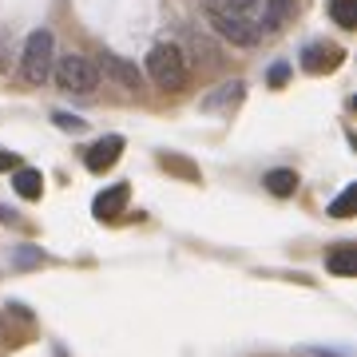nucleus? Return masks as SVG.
<instances>
[{
  "label": "nucleus",
  "mask_w": 357,
  "mask_h": 357,
  "mask_svg": "<svg viewBox=\"0 0 357 357\" xmlns=\"http://www.w3.org/2000/svg\"><path fill=\"white\" fill-rule=\"evenodd\" d=\"M326 270L337 274V278H354L357 274V246L354 243H337L330 255H326Z\"/></svg>",
  "instance_id": "nucleus-11"
},
{
  "label": "nucleus",
  "mask_w": 357,
  "mask_h": 357,
  "mask_svg": "<svg viewBox=\"0 0 357 357\" xmlns=\"http://www.w3.org/2000/svg\"><path fill=\"white\" fill-rule=\"evenodd\" d=\"M36 262H40V250H32V246L16 250V266H36Z\"/></svg>",
  "instance_id": "nucleus-19"
},
{
  "label": "nucleus",
  "mask_w": 357,
  "mask_h": 357,
  "mask_svg": "<svg viewBox=\"0 0 357 357\" xmlns=\"http://www.w3.org/2000/svg\"><path fill=\"white\" fill-rule=\"evenodd\" d=\"M56 84L64 91H96V84H100V64L88 60V56L68 52L64 60H56Z\"/></svg>",
  "instance_id": "nucleus-4"
},
{
  "label": "nucleus",
  "mask_w": 357,
  "mask_h": 357,
  "mask_svg": "<svg viewBox=\"0 0 357 357\" xmlns=\"http://www.w3.org/2000/svg\"><path fill=\"white\" fill-rule=\"evenodd\" d=\"M128 195H131L128 183H115V187L100 191V195H96V203H91V215H96V218H115V215H123V206H128Z\"/></svg>",
  "instance_id": "nucleus-7"
},
{
  "label": "nucleus",
  "mask_w": 357,
  "mask_h": 357,
  "mask_svg": "<svg viewBox=\"0 0 357 357\" xmlns=\"http://www.w3.org/2000/svg\"><path fill=\"white\" fill-rule=\"evenodd\" d=\"M206 20H211V28H215L222 40H230V44H238V48H255L258 44V24H250L246 16H234L227 13V8H218V0H211L206 4Z\"/></svg>",
  "instance_id": "nucleus-3"
},
{
  "label": "nucleus",
  "mask_w": 357,
  "mask_h": 357,
  "mask_svg": "<svg viewBox=\"0 0 357 357\" xmlns=\"http://www.w3.org/2000/svg\"><path fill=\"white\" fill-rule=\"evenodd\" d=\"M100 64H103V72H112L119 84L128 91H139V84H143V76H139V68L131 64V60H123V56H115V52H103L100 56Z\"/></svg>",
  "instance_id": "nucleus-8"
},
{
  "label": "nucleus",
  "mask_w": 357,
  "mask_h": 357,
  "mask_svg": "<svg viewBox=\"0 0 357 357\" xmlns=\"http://www.w3.org/2000/svg\"><path fill=\"white\" fill-rule=\"evenodd\" d=\"M286 79H290V64H274L270 68V88H282Z\"/></svg>",
  "instance_id": "nucleus-20"
},
{
  "label": "nucleus",
  "mask_w": 357,
  "mask_h": 357,
  "mask_svg": "<svg viewBox=\"0 0 357 357\" xmlns=\"http://www.w3.org/2000/svg\"><path fill=\"white\" fill-rule=\"evenodd\" d=\"M119 155H123V139H119V135H103V139L84 155V167H88L91 175H103L107 167L119 163Z\"/></svg>",
  "instance_id": "nucleus-6"
},
{
  "label": "nucleus",
  "mask_w": 357,
  "mask_h": 357,
  "mask_svg": "<svg viewBox=\"0 0 357 357\" xmlns=\"http://www.w3.org/2000/svg\"><path fill=\"white\" fill-rule=\"evenodd\" d=\"M20 167V155H13V151H0V171H16Z\"/></svg>",
  "instance_id": "nucleus-21"
},
{
  "label": "nucleus",
  "mask_w": 357,
  "mask_h": 357,
  "mask_svg": "<svg viewBox=\"0 0 357 357\" xmlns=\"http://www.w3.org/2000/svg\"><path fill=\"white\" fill-rule=\"evenodd\" d=\"M354 199H357V187H345V191L333 199L330 215H333V218H349V215H354Z\"/></svg>",
  "instance_id": "nucleus-16"
},
{
  "label": "nucleus",
  "mask_w": 357,
  "mask_h": 357,
  "mask_svg": "<svg viewBox=\"0 0 357 357\" xmlns=\"http://www.w3.org/2000/svg\"><path fill=\"white\" fill-rule=\"evenodd\" d=\"M294 16H298V0H266V13H262L258 32H278L282 24H290Z\"/></svg>",
  "instance_id": "nucleus-10"
},
{
  "label": "nucleus",
  "mask_w": 357,
  "mask_h": 357,
  "mask_svg": "<svg viewBox=\"0 0 357 357\" xmlns=\"http://www.w3.org/2000/svg\"><path fill=\"white\" fill-rule=\"evenodd\" d=\"M246 96V84L243 79H230V84H222V88H215L211 96L203 100V112H227V107H238Z\"/></svg>",
  "instance_id": "nucleus-9"
},
{
  "label": "nucleus",
  "mask_w": 357,
  "mask_h": 357,
  "mask_svg": "<svg viewBox=\"0 0 357 357\" xmlns=\"http://www.w3.org/2000/svg\"><path fill=\"white\" fill-rule=\"evenodd\" d=\"M255 4L258 0H218V8H227V13H234V16H250Z\"/></svg>",
  "instance_id": "nucleus-18"
},
{
  "label": "nucleus",
  "mask_w": 357,
  "mask_h": 357,
  "mask_svg": "<svg viewBox=\"0 0 357 357\" xmlns=\"http://www.w3.org/2000/svg\"><path fill=\"white\" fill-rule=\"evenodd\" d=\"M52 52H56V36L48 28H36L24 40V56H20V72L28 84H44L52 76Z\"/></svg>",
  "instance_id": "nucleus-2"
},
{
  "label": "nucleus",
  "mask_w": 357,
  "mask_h": 357,
  "mask_svg": "<svg viewBox=\"0 0 357 357\" xmlns=\"http://www.w3.org/2000/svg\"><path fill=\"white\" fill-rule=\"evenodd\" d=\"M266 191L270 195H278V199H290L294 191H298V175H294L290 167H274V171H266Z\"/></svg>",
  "instance_id": "nucleus-13"
},
{
  "label": "nucleus",
  "mask_w": 357,
  "mask_h": 357,
  "mask_svg": "<svg viewBox=\"0 0 357 357\" xmlns=\"http://www.w3.org/2000/svg\"><path fill=\"white\" fill-rule=\"evenodd\" d=\"M191 56H195V60H203V68H218V64H222V52L211 44L206 32H191Z\"/></svg>",
  "instance_id": "nucleus-14"
},
{
  "label": "nucleus",
  "mask_w": 357,
  "mask_h": 357,
  "mask_svg": "<svg viewBox=\"0 0 357 357\" xmlns=\"http://www.w3.org/2000/svg\"><path fill=\"white\" fill-rule=\"evenodd\" d=\"M330 16L342 28H354L357 24V0H330Z\"/></svg>",
  "instance_id": "nucleus-15"
},
{
  "label": "nucleus",
  "mask_w": 357,
  "mask_h": 357,
  "mask_svg": "<svg viewBox=\"0 0 357 357\" xmlns=\"http://www.w3.org/2000/svg\"><path fill=\"white\" fill-rule=\"evenodd\" d=\"M143 64H147V76H151L155 88H163V91L187 88V60H183V52L175 44H155Z\"/></svg>",
  "instance_id": "nucleus-1"
},
{
  "label": "nucleus",
  "mask_w": 357,
  "mask_h": 357,
  "mask_svg": "<svg viewBox=\"0 0 357 357\" xmlns=\"http://www.w3.org/2000/svg\"><path fill=\"white\" fill-rule=\"evenodd\" d=\"M342 60H345V52L337 48V44H306V52H302V68H306L310 76L333 72Z\"/></svg>",
  "instance_id": "nucleus-5"
},
{
  "label": "nucleus",
  "mask_w": 357,
  "mask_h": 357,
  "mask_svg": "<svg viewBox=\"0 0 357 357\" xmlns=\"http://www.w3.org/2000/svg\"><path fill=\"white\" fill-rule=\"evenodd\" d=\"M52 123L64 128V131H72V135L88 131V119H84V115H68V112H52Z\"/></svg>",
  "instance_id": "nucleus-17"
},
{
  "label": "nucleus",
  "mask_w": 357,
  "mask_h": 357,
  "mask_svg": "<svg viewBox=\"0 0 357 357\" xmlns=\"http://www.w3.org/2000/svg\"><path fill=\"white\" fill-rule=\"evenodd\" d=\"M13 191L20 195V199H40L44 195V175H40L36 167H16V175H13Z\"/></svg>",
  "instance_id": "nucleus-12"
}]
</instances>
